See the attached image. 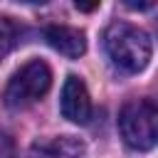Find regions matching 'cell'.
I'll return each mask as SVG.
<instances>
[{
    "label": "cell",
    "instance_id": "cell-2",
    "mask_svg": "<svg viewBox=\"0 0 158 158\" xmlns=\"http://www.w3.org/2000/svg\"><path fill=\"white\" fill-rule=\"evenodd\" d=\"M118 133L133 151H151L158 146V104L148 99L123 104L118 114Z\"/></svg>",
    "mask_w": 158,
    "mask_h": 158
},
{
    "label": "cell",
    "instance_id": "cell-9",
    "mask_svg": "<svg viewBox=\"0 0 158 158\" xmlns=\"http://www.w3.org/2000/svg\"><path fill=\"white\" fill-rule=\"evenodd\" d=\"M74 7H77V10H84V12H89V10H96V7H99V2H91V5H84V2H77Z\"/></svg>",
    "mask_w": 158,
    "mask_h": 158
},
{
    "label": "cell",
    "instance_id": "cell-7",
    "mask_svg": "<svg viewBox=\"0 0 158 158\" xmlns=\"http://www.w3.org/2000/svg\"><path fill=\"white\" fill-rule=\"evenodd\" d=\"M15 42H17V27L7 17H0V59L5 54H10V49L15 47Z\"/></svg>",
    "mask_w": 158,
    "mask_h": 158
},
{
    "label": "cell",
    "instance_id": "cell-1",
    "mask_svg": "<svg viewBox=\"0 0 158 158\" xmlns=\"http://www.w3.org/2000/svg\"><path fill=\"white\" fill-rule=\"evenodd\" d=\"M104 47H106L109 59L121 72H128V74L146 69V64L151 62V52H153L148 35L131 22L109 25L104 32Z\"/></svg>",
    "mask_w": 158,
    "mask_h": 158
},
{
    "label": "cell",
    "instance_id": "cell-8",
    "mask_svg": "<svg viewBox=\"0 0 158 158\" xmlns=\"http://www.w3.org/2000/svg\"><path fill=\"white\" fill-rule=\"evenodd\" d=\"M126 7H131V10H148L153 5L151 2H126Z\"/></svg>",
    "mask_w": 158,
    "mask_h": 158
},
{
    "label": "cell",
    "instance_id": "cell-3",
    "mask_svg": "<svg viewBox=\"0 0 158 158\" xmlns=\"http://www.w3.org/2000/svg\"><path fill=\"white\" fill-rule=\"evenodd\" d=\"M52 86V72L42 59H32L27 64H22L7 81L5 86V104L12 109L35 104L37 99H42Z\"/></svg>",
    "mask_w": 158,
    "mask_h": 158
},
{
    "label": "cell",
    "instance_id": "cell-4",
    "mask_svg": "<svg viewBox=\"0 0 158 158\" xmlns=\"http://www.w3.org/2000/svg\"><path fill=\"white\" fill-rule=\"evenodd\" d=\"M59 109H62V116L74 123H86L91 118V99H89V91L79 77L69 74L64 79Z\"/></svg>",
    "mask_w": 158,
    "mask_h": 158
},
{
    "label": "cell",
    "instance_id": "cell-5",
    "mask_svg": "<svg viewBox=\"0 0 158 158\" xmlns=\"http://www.w3.org/2000/svg\"><path fill=\"white\" fill-rule=\"evenodd\" d=\"M44 40L52 49H57L64 57H81L86 49V40L81 30L67 27V25H49L44 27Z\"/></svg>",
    "mask_w": 158,
    "mask_h": 158
},
{
    "label": "cell",
    "instance_id": "cell-6",
    "mask_svg": "<svg viewBox=\"0 0 158 158\" xmlns=\"http://www.w3.org/2000/svg\"><path fill=\"white\" fill-rule=\"evenodd\" d=\"M84 143L74 136L42 138L32 146V158H81Z\"/></svg>",
    "mask_w": 158,
    "mask_h": 158
}]
</instances>
